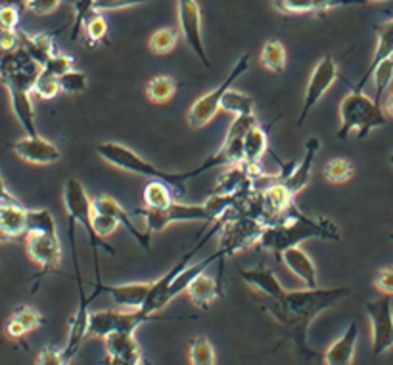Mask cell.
<instances>
[{
	"label": "cell",
	"mask_w": 393,
	"mask_h": 365,
	"mask_svg": "<svg viewBox=\"0 0 393 365\" xmlns=\"http://www.w3.org/2000/svg\"><path fill=\"white\" fill-rule=\"evenodd\" d=\"M142 199H144L146 208H165L167 205L173 203V194L163 182L160 180H152L142 192Z\"/></svg>",
	"instance_id": "cell-34"
},
{
	"label": "cell",
	"mask_w": 393,
	"mask_h": 365,
	"mask_svg": "<svg viewBox=\"0 0 393 365\" xmlns=\"http://www.w3.org/2000/svg\"><path fill=\"white\" fill-rule=\"evenodd\" d=\"M41 69L43 67L23 50L22 44L15 50L2 52L0 56V80L8 86L15 117L20 119L29 136L39 134L35 124V108L31 101V88Z\"/></svg>",
	"instance_id": "cell-3"
},
{
	"label": "cell",
	"mask_w": 393,
	"mask_h": 365,
	"mask_svg": "<svg viewBox=\"0 0 393 365\" xmlns=\"http://www.w3.org/2000/svg\"><path fill=\"white\" fill-rule=\"evenodd\" d=\"M104 348L108 354V364L139 365L144 364V352L140 348L135 333L113 331L104 337Z\"/></svg>",
	"instance_id": "cell-15"
},
{
	"label": "cell",
	"mask_w": 393,
	"mask_h": 365,
	"mask_svg": "<svg viewBox=\"0 0 393 365\" xmlns=\"http://www.w3.org/2000/svg\"><path fill=\"white\" fill-rule=\"evenodd\" d=\"M150 2H161V0H95V4H92V14L116 12V10L142 6V4H150Z\"/></svg>",
	"instance_id": "cell-44"
},
{
	"label": "cell",
	"mask_w": 393,
	"mask_h": 365,
	"mask_svg": "<svg viewBox=\"0 0 393 365\" xmlns=\"http://www.w3.org/2000/svg\"><path fill=\"white\" fill-rule=\"evenodd\" d=\"M221 109H225L226 113L236 115H255V98L246 92L238 90H226L225 96L221 98Z\"/></svg>",
	"instance_id": "cell-31"
},
{
	"label": "cell",
	"mask_w": 393,
	"mask_h": 365,
	"mask_svg": "<svg viewBox=\"0 0 393 365\" xmlns=\"http://www.w3.org/2000/svg\"><path fill=\"white\" fill-rule=\"evenodd\" d=\"M238 197L236 194H217L209 195L202 205H188V203H177L173 201L165 208H137L132 215H139L144 220L146 229L150 234L165 229L169 224L175 222H205L212 224L223 216L226 208L233 207Z\"/></svg>",
	"instance_id": "cell-5"
},
{
	"label": "cell",
	"mask_w": 393,
	"mask_h": 365,
	"mask_svg": "<svg viewBox=\"0 0 393 365\" xmlns=\"http://www.w3.org/2000/svg\"><path fill=\"white\" fill-rule=\"evenodd\" d=\"M242 281H246L249 287H254L255 291H261L263 294H267L273 301H282L286 296L284 285L278 281L273 270H269L265 264L255 266L249 270H238Z\"/></svg>",
	"instance_id": "cell-22"
},
{
	"label": "cell",
	"mask_w": 393,
	"mask_h": 365,
	"mask_svg": "<svg viewBox=\"0 0 393 365\" xmlns=\"http://www.w3.org/2000/svg\"><path fill=\"white\" fill-rule=\"evenodd\" d=\"M350 287H336V289H319V287H307L301 291H286L282 301L269 299L263 304V310L269 312L284 333L294 341L299 354L313 356V350L307 343V333L315 317L322 312L334 308L336 304L350 296Z\"/></svg>",
	"instance_id": "cell-2"
},
{
	"label": "cell",
	"mask_w": 393,
	"mask_h": 365,
	"mask_svg": "<svg viewBox=\"0 0 393 365\" xmlns=\"http://www.w3.org/2000/svg\"><path fill=\"white\" fill-rule=\"evenodd\" d=\"M36 364H44V365H58L64 364V352L58 346H46L41 350L39 358H36Z\"/></svg>",
	"instance_id": "cell-49"
},
{
	"label": "cell",
	"mask_w": 393,
	"mask_h": 365,
	"mask_svg": "<svg viewBox=\"0 0 393 365\" xmlns=\"http://www.w3.org/2000/svg\"><path fill=\"white\" fill-rule=\"evenodd\" d=\"M177 41H179V33H177L175 29H158V31L150 36L148 46H150V50H152L153 54L163 56V54H169V52L175 50Z\"/></svg>",
	"instance_id": "cell-37"
},
{
	"label": "cell",
	"mask_w": 393,
	"mask_h": 365,
	"mask_svg": "<svg viewBox=\"0 0 393 365\" xmlns=\"http://www.w3.org/2000/svg\"><path fill=\"white\" fill-rule=\"evenodd\" d=\"M27 234H58V226L48 208H27Z\"/></svg>",
	"instance_id": "cell-32"
},
{
	"label": "cell",
	"mask_w": 393,
	"mask_h": 365,
	"mask_svg": "<svg viewBox=\"0 0 393 365\" xmlns=\"http://www.w3.org/2000/svg\"><path fill=\"white\" fill-rule=\"evenodd\" d=\"M382 109H384L386 117L393 119V92L387 96L386 100H384V103H382Z\"/></svg>",
	"instance_id": "cell-50"
},
{
	"label": "cell",
	"mask_w": 393,
	"mask_h": 365,
	"mask_svg": "<svg viewBox=\"0 0 393 365\" xmlns=\"http://www.w3.org/2000/svg\"><path fill=\"white\" fill-rule=\"evenodd\" d=\"M27 234V208L20 201L0 199V241H12Z\"/></svg>",
	"instance_id": "cell-19"
},
{
	"label": "cell",
	"mask_w": 393,
	"mask_h": 365,
	"mask_svg": "<svg viewBox=\"0 0 393 365\" xmlns=\"http://www.w3.org/2000/svg\"><path fill=\"white\" fill-rule=\"evenodd\" d=\"M278 260H282L284 266L290 270L299 281H303L305 287H317L319 283V272H317V266L311 260V257L307 255L301 247H288L284 251L280 252Z\"/></svg>",
	"instance_id": "cell-21"
},
{
	"label": "cell",
	"mask_w": 393,
	"mask_h": 365,
	"mask_svg": "<svg viewBox=\"0 0 393 365\" xmlns=\"http://www.w3.org/2000/svg\"><path fill=\"white\" fill-rule=\"evenodd\" d=\"M62 4V0H25V10L35 15H50Z\"/></svg>",
	"instance_id": "cell-46"
},
{
	"label": "cell",
	"mask_w": 393,
	"mask_h": 365,
	"mask_svg": "<svg viewBox=\"0 0 393 365\" xmlns=\"http://www.w3.org/2000/svg\"><path fill=\"white\" fill-rule=\"evenodd\" d=\"M313 237L340 241V231L324 216L311 218V216L303 215L296 205H291L290 210L282 216L280 222L265 226L257 245H261V249H267L278 258L284 249L296 247L301 241L313 239Z\"/></svg>",
	"instance_id": "cell-4"
},
{
	"label": "cell",
	"mask_w": 393,
	"mask_h": 365,
	"mask_svg": "<svg viewBox=\"0 0 393 365\" xmlns=\"http://www.w3.org/2000/svg\"><path fill=\"white\" fill-rule=\"evenodd\" d=\"M0 33H2V31H0Z\"/></svg>",
	"instance_id": "cell-55"
},
{
	"label": "cell",
	"mask_w": 393,
	"mask_h": 365,
	"mask_svg": "<svg viewBox=\"0 0 393 365\" xmlns=\"http://www.w3.org/2000/svg\"><path fill=\"white\" fill-rule=\"evenodd\" d=\"M64 207L67 210V222L75 224V226L81 224L83 228L87 229L88 241H90V247H92L95 255L98 249H104L109 255H116V251L109 245H106L102 237H98L95 234L92 224H90L92 199L88 197L85 187H83V184L77 178H69L66 182V186H64Z\"/></svg>",
	"instance_id": "cell-9"
},
{
	"label": "cell",
	"mask_w": 393,
	"mask_h": 365,
	"mask_svg": "<svg viewBox=\"0 0 393 365\" xmlns=\"http://www.w3.org/2000/svg\"><path fill=\"white\" fill-rule=\"evenodd\" d=\"M92 210H98V213H108L116 218L117 222L121 228H125L132 237H135V241L144 249V251H150V241H152V234L148 231V229H139L137 228V224L132 222V215L131 213H127L119 203H117L111 195H98L92 199Z\"/></svg>",
	"instance_id": "cell-18"
},
{
	"label": "cell",
	"mask_w": 393,
	"mask_h": 365,
	"mask_svg": "<svg viewBox=\"0 0 393 365\" xmlns=\"http://www.w3.org/2000/svg\"><path fill=\"white\" fill-rule=\"evenodd\" d=\"M179 83L169 75H158L146 85V98L152 103H167L177 94Z\"/></svg>",
	"instance_id": "cell-30"
},
{
	"label": "cell",
	"mask_w": 393,
	"mask_h": 365,
	"mask_svg": "<svg viewBox=\"0 0 393 365\" xmlns=\"http://www.w3.org/2000/svg\"><path fill=\"white\" fill-rule=\"evenodd\" d=\"M0 6H14L22 12L25 10V0H0Z\"/></svg>",
	"instance_id": "cell-51"
},
{
	"label": "cell",
	"mask_w": 393,
	"mask_h": 365,
	"mask_svg": "<svg viewBox=\"0 0 393 365\" xmlns=\"http://www.w3.org/2000/svg\"><path fill=\"white\" fill-rule=\"evenodd\" d=\"M321 150V142H319V138H309L305 143V153H303V159H301V163H299L294 171L286 176V178L280 180V184L284 186V189L288 192L290 195H296L303 189V187L309 184V180H311V172H313V163H315V155L319 153Z\"/></svg>",
	"instance_id": "cell-20"
},
{
	"label": "cell",
	"mask_w": 393,
	"mask_h": 365,
	"mask_svg": "<svg viewBox=\"0 0 393 365\" xmlns=\"http://www.w3.org/2000/svg\"><path fill=\"white\" fill-rule=\"evenodd\" d=\"M372 283H374V287L382 294H392L393 296V266H387V268L378 270Z\"/></svg>",
	"instance_id": "cell-47"
},
{
	"label": "cell",
	"mask_w": 393,
	"mask_h": 365,
	"mask_svg": "<svg viewBox=\"0 0 393 365\" xmlns=\"http://www.w3.org/2000/svg\"><path fill=\"white\" fill-rule=\"evenodd\" d=\"M259 64L270 73H280L286 69V48L284 44L280 43L278 36H273L267 43L263 44L261 54H259Z\"/></svg>",
	"instance_id": "cell-29"
},
{
	"label": "cell",
	"mask_w": 393,
	"mask_h": 365,
	"mask_svg": "<svg viewBox=\"0 0 393 365\" xmlns=\"http://www.w3.org/2000/svg\"><path fill=\"white\" fill-rule=\"evenodd\" d=\"M25 249L31 260L41 266V278L58 270L62 262V243L58 234H27Z\"/></svg>",
	"instance_id": "cell-14"
},
{
	"label": "cell",
	"mask_w": 393,
	"mask_h": 365,
	"mask_svg": "<svg viewBox=\"0 0 393 365\" xmlns=\"http://www.w3.org/2000/svg\"><path fill=\"white\" fill-rule=\"evenodd\" d=\"M150 285L152 283H123V285H108L102 283L100 280V273H96V281L92 283L95 291L98 293H108L111 296V301L116 302L117 306H123V308L139 310L142 308V304L148 299L150 293Z\"/></svg>",
	"instance_id": "cell-17"
},
{
	"label": "cell",
	"mask_w": 393,
	"mask_h": 365,
	"mask_svg": "<svg viewBox=\"0 0 393 365\" xmlns=\"http://www.w3.org/2000/svg\"><path fill=\"white\" fill-rule=\"evenodd\" d=\"M60 90L67 94H81L88 88V77L83 71H71L64 73L62 77H58Z\"/></svg>",
	"instance_id": "cell-40"
},
{
	"label": "cell",
	"mask_w": 393,
	"mask_h": 365,
	"mask_svg": "<svg viewBox=\"0 0 393 365\" xmlns=\"http://www.w3.org/2000/svg\"><path fill=\"white\" fill-rule=\"evenodd\" d=\"M336 79H338V64H336V59L332 56H324L317 64V67L311 73V77H309V83H307L303 108H301V113H299L298 119L299 127L309 117L311 109L322 100V96L328 92V88L334 85Z\"/></svg>",
	"instance_id": "cell-13"
},
{
	"label": "cell",
	"mask_w": 393,
	"mask_h": 365,
	"mask_svg": "<svg viewBox=\"0 0 393 365\" xmlns=\"http://www.w3.org/2000/svg\"><path fill=\"white\" fill-rule=\"evenodd\" d=\"M249 59H251V54L249 52H244L240 57H238V62L234 64V67L230 69L228 73V77H226L217 88H213L212 92L204 94L202 98H198L192 106H190L188 113H186V122H188L190 129H204L207 127L212 119L215 115L219 113V109H221V98L225 96V92L233 86V83L238 77H242L244 73L249 69Z\"/></svg>",
	"instance_id": "cell-8"
},
{
	"label": "cell",
	"mask_w": 393,
	"mask_h": 365,
	"mask_svg": "<svg viewBox=\"0 0 393 365\" xmlns=\"http://www.w3.org/2000/svg\"><path fill=\"white\" fill-rule=\"evenodd\" d=\"M20 10L14 6H0V31H18Z\"/></svg>",
	"instance_id": "cell-48"
},
{
	"label": "cell",
	"mask_w": 393,
	"mask_h": 365,
	"mask_svg": "<svg viewBox=\"0 0 393 365\" xmlns=\"http://www.w3.org/2000/svg\"><path fill=\"white\" fill-rule=\"evenodd\" d=\"M371 79H374V88H376L374 101L382 106V98H384V94H386V90L393 83V57H387L384 62H380V64L374 67Z\"/></svg>",
	"instance_id": "cell-35"
},
{
	"label": "cell",
	"mask_w": 393,
	"mask_h": 365,
	"mask_svg": "<svg viewBox=\"0 0 393 365\" xmlns=\"http://www.w3.org/2000/svg\"><path fill=\"white\" fill-rule=\"evenodd\" d=\"M188 362L192 365H213L217 362L215 358V348L205 337H198L190 343Z\"/></svg>",
	"instance_id": "cell-36"
},
{
	"label": "cell",
	"mask_w": 393,
	"mask_h": 365,
	"mask_svg": "<svg viewBox=\"0 0 393 365\" xmlns=\"http://www.w3.org/2000/svg\"><path fill=\"white\" fill-rule=\"evenodd\" d=\"M376 35H378V43H376V50L372 54V59L368 67L364 69L363 77L359 79V83L355 86H351L353 90H363L364 85L371 80V75L374 71V67L384 62L387 57H393V20L386 23H380L376 25Z\"/></svg>",
	"instance_id": "cell-25"
},
{
	"label": "cell",
	"mask_w": 393,
	"mask_h": 365,
	"mask_svg": "<svg viewBox=\"0 0 393 365\" xmlns=\"http://www.w3.org/2000/svg\"><path fill=\"white\" fill-rule=\"evenodd\" d=\"M44 323L43 314L31 306H20L14 310L6 323V335L10 338H22L27 333H33Z\"/></svg>",
	"instance_id": "cell-27"
},
{
	"label": "cell",
	"mask_w": 393,
	"mask_h": 365,
	"mask_svg": "<svg viewBox=\"0 0 393 365\" xmlns=\"http://www.w3.org/2000/svg\"><path fill=\"white\" fill-rule=\"evenodd\" d=\"M353 174H355V166L351 161L343 157H336L332 161H328L324 169H322V176L326 182L330 184H345V182H350L353 178Z\"/></svg>",
	"instance_id": "cell-33"
},
{
	"label": "cell",
	"mask_w": 393,
	"mask_h": 365,
	"mask_svg": "<svg viewBox=\"0 0 393 365\" xmlns=\"http://www.w3.org/2000/svg\"><path fill=\"white\" fill-rule=\"evenodd\" d=\"M184 293L188 294L190 301L194 302L196 306H200L202 310H207L209 304L217 299L219 294L223 293V287H221L219 280L202 272L190 281L186 289H184Z\"/></svg>",
	"instance_id": "cell-26"
},
{
	"label": "cell",
	"mask_w": 393,
	"mask_h": 365,
	"mask_svg": "<svg viewBox=\"0 0 393 365\" xmlns=\"http://www.w3.org/2000/svg\"><path fill=\"white\" fill-rule=\"evenodd\" d=\"M90 224H92V229L98 237H108L111 234H116V229H119V222L116 218L108 213H98V210H92L90 215Z\"/></svg>",
	"instance_id": "cell-42"
},
{
	"label": "cell",
	"mask_w": 393,
	"mask_h": 365,
	"mask_svg": "<svg viewBox=\"0 0 393 365\" xmlns=\"http://www.w3.org/2000/svg\"><path fill=\"white\" fill-rule=\"evenodd\" d=\"M96 153L98 157L104 159L108 165L117 166L121 171L132 172V174H139V176H146L150 180H160L165 186L171 189L173 195H182L186 194V184L190 178H196L200 174H204L209 169H217V166H233L240 165L242 163V142L240 140H225L223 145L219 148L212 157H207L192 171L184 172H167L156 166L153 163H150L148 159H144L142 155H139L137 151H132L131 148H127L123 143L117 142H104L96 145Z\"/></svg>",
	"instance_id": "cell-1"
},
{
	"label": "cell",
	"mask_w": 393,
	"mask_h": 365,
	"mask_svg": "<svg viewBox=\"0 0 393 365\" xmlns=\"http://www.w3.org/2000/svg\"><path fill=\"white\" fill-rule=\"evenodd\" d=\"M73 62H75V59H73L71 56L62 54V52H56V54H52L50 59L43 65V71L50 73L54 77H62L64 73L71 71Z\"/></svg>",
	"instance_id": "cell-45"
},
{
	"label": "cell",
	"mask_w": 393,
	"mask_h": 365,
	"mask_svg": "<svg viewBox=\"0 0 393 365\" xmlns=\"http://www.w3.org/2000/svg\"><path fill=\"white\" fill-rule=\"evenodd\" d=\"M267 150H269L267 130L255 124L244 134V140H242V165L248 169L249 174H255Z\"/></svg>",
	"instance_id": "cell-23"
},
{
	"label": "cell",
	"mask_w": 393,
	"mask_h": 365,
	"mask_svg": "<svg viewBox=\"0 0 393 365\" xmlns=\"http://www.w3.org/2000/svg\"><path fill=\"white\" fill-rule=\"evenodd\" d=\"M12 197H14V195L8 192L6 184H4V180L0 176V199H12Z\"/></svg>",
	"instance_id": "cell-52"
},
{
	"label": "cell",
	"mask_w": 393,
	"mask_h": 365,
	"mask_svg": "<svg viewBox=\"0 0 393 365\" xmlns=\"http://www.w3.org/2000/svg\"><path fill=\"white\" fill-rule=\"evenodd\" d=\"M92 4L95 0H73V10H75V20L71 25V41H77L83 31V25L88 17L92 15Z\"/></svg>",
	"instance_id": "cell-41"
},
{
	"label": "cell",
	"mask_w": 393,
	"mask_h": 365,
	"mask_svg": "<svg viewBox=\"0 0 393 365\" xmlns=\"http://www.w3.org/2000/svg\"><path fill=\"white\" fill-rule=\"evenodd\" d=\"M179 23H181L184 43L188 44L190 50L209 69L212 62L205 50L204 35H202V10L198 0H179Z\"/></svg>",
	"instance_id": "cell-12"
},
{
	"label": "cell",
	"mask_w": 393,
	"mask_h": 365,
	"mask_svg": "<svg viewBox=\"0 0 393 365\" xmlns=\"http://www.w3.org/2000/svg\"><path fill=\"white\" fill-rule=\"evenodd\" d=\"M31 92H35L41 100H52V98H56V96L62 92V90H60L58 77H54V75H50V73H46L41 69L39 77H36L35 83H33Z\"/></svg>",
	"instance_id": "cell-38"
},
{
	"label": "cell",
	"mask_w": 393,
	"mask_h": 365,
	"mask_svg": "<svg viewBox=\"0 0 393 365\" xmlns=\"http://www.w3.org/2000/svg\"><path fill=\"white\" fill-rule=\"evenodd\" d=\"M340 129L336 136L340 140H347L351 132L363 140L372 130L382 129L387 124V117L380 103L368 98L363 90H353L345 96L340 103Z\"/></svg>",
	"instance_id": "cell-6"
},
{
	"label": "cell",
	"mask_w": 393,
	"mask_h": 365,
	"mask_svg": "<svg viewBox=\"0 0 393 365\" xmlns=\"http://www.w3.org/2000/svg\"><path fill=\"white\" fill-rule=\"evenodd\" d=\"M371 2V0H368ZM372 2H387V0H372Z\"/></svg>",
	"instance_id": "cell-54"
},
{
	"label": "cell",
	"mask_w": 393,
	"mask_h": 365,
	"mask_svg": "<svg viewBox=\"0 0 393 365\" xmlns=\"http://www.w3.org/2000/svg\"><path fill=\"white\" fill-rule=\"evenodd\" d=\"M273 6L280 14H313L317 12L315 0H273Z\"/></svg>",
	"instance_id": "cell-43"
},
{
	"label": "cell",
	"mask_w": 393,
	"mask_h": 365,
	"mask_svg": "<svg viewBox=\"0 0 393 365\" xmlns=\"http://www.w3.org/2000/svg\"><path fill=\"white\" fill-rule=\"evenodd\" d=\"M83 29H85V41L90 46L104 43L108 36V22L104 20L102 14H92V17H88L85 22Z\"/></svg>",
	"instance_id": "cell-39"
},
{
	"label": "cell",
	"mask_w": 393,
	"mask_h": 365,
	"mask_svg": "<svg viewBox=\"0 0 393 365\" xmlns=\"http://www.w3.org/2000/svg\"><path fill=\"white\" fill-rule=\"evenodd\" d=\"M387 163H389V165L393 166V153H392V155H389V159H387Z\"/></svg>",
	"instance_id": "cell-53"
},
{
	"label": "cell",
	"mask_w": 393,
	"mask_h": 365,
	"mask_svg": "<svg viewBox=\"0 0 393 365\" xmlns=\"http://www.w3.org/2000/svg\"><path fill=\"white\" fill-rule=\"evenodd\" d=\"M359 338V323L351 322L347 329L343 331V335L336 343L328 346L324 352V364L328 365H350L353 364L355 348H357Z\"/></svg>",
	"instance_id": "cell-24"
},
{
	"label": "cell",
	"mask_w": 393,
	"mask_h": 365,
	"mask_svg": "<svg viewBox=\"0 0 393 365\" xmlns=\"http://www.w3.org/2000/svg\"><path fill=\"white\" fill-rule=\"evenodd\" d=\"M148 322H163V317L148 315L142 310H131V312H119V310H98L88 315V335L90 337H106L113 331H125L135 333L140 325Z\"/></svg>",
	"instance_id": "cell-10"
},
{
	"label": "cell",
	"mask_w": 393,
	"mask_h": 365,
	"mask_svg": "<svg viewBox=\"0 0 393 365\" xmlns=\"http://www.w3.org/2000/svg\"><path fill=\"white\" fill-rule=\"evenodd\" d=\"M366 314L371 317L372 329V354L382 356L393 348V306L392 294H384L376 301L364 304Z\"/></svg>",
	"instance_id": "cell-11"
},
{
	"label": "cell",
	"mask_w": 393,
	"mask_h": 365,
	"mask_svg": "<svg viewBox=\"0 0 393 365\" xmlns=\"http://www.w3.org/2000/svg\"><path fill=\"white\" fill-rule=\"evenodd\" d=\"M265 224L251 216H230L219 228V260L223 262L236 252L246 251L251 245L259 243Z\"/></svg>",
	"instance_id": "cell-7"
},
{
	"label": "cell",
	"mask_w": 393,
	"mask_h": 365,
	"mask_svg": "<svg viewBox=\"0 0 393 365\" xmlns=\"http://www.w3.org/2000/svg\"><path fill=\"white\" fill-rule=\"evenodd\" d=\"M54 38H56V33H36V35L20 36V44L23 50L43 67L50 59L52 54H56Z\"/></svg>",
	"instance_id": "cell-28"
},
{
	"label": "cell",
	"mask_w": 393,
	"mask_h": 365,
	"mask_svg": "<svg viewBox=\"0 0 393 365\" xmlns=\"http://www.w3.org/2000/svg\"><path fill=\"white\" fill-rule=\"evenodd\" d=\"M12 150L22 161L31 165H54L62 159L58 148L41 134H35V136L27 134L22 140L12 143Z\"/></svg>",
	"instance_id": "cell-16"
}]
</instances>
